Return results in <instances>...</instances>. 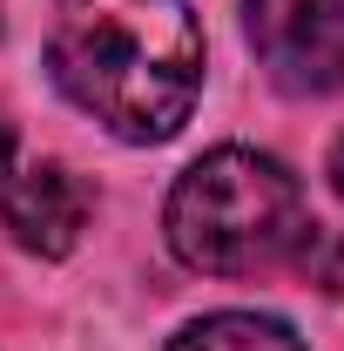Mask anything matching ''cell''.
I'll use <instances>...</instances> for the list:
<instances>
[{
    "label": "cell",
    "instance_id": "6da1fadb",
    "mask_svg": "<svg viewBox=\"0 0 344 351\" xmlns=\"http://www.w3.org/2000/svg\"><path fill=\"white\" fill-rule=\"evenodd\" d=\"M54 88L115 142H169L203 95V27L189 0H61L47 34Z\"/></svg>",
    "mask_w": 344,
    "mask_h": 351
},
{
    "label": "cell",
    "instance_id": "7a4b0ae2",
    "mask_svg": "<svg viewBox=\"0 0 344 351\" xmlns=\"http://www.w3.org/2000/svg\"><path fill=\"white\" fill-rule=\"evenodd\" d=\"M169 250L203 277H250L270 263L297 257L310 210H304L297 176L284 169L277 156L257 149H210L203 162L175 176L169 210Z\"/></svg>",
    "mask_w": 344,
    "mask_h": 351
},
{
    "label": "cell",
    "instance_id": "3957f363",
    "mask_svg": "<svg viewBox=\"0 0 344 351\" xmlns=\"http://www.w3.org/2000/svg\"><path fill=\"white\" fill-rule=\"evenodd\" d=\"M243 27L284 95L344 88V0H243Z\"/></svg>",
    "mask_w": 344,
    "mask_h": 351
},
{
    "label": "cell",
    "instance_id": "277c9868",
    "mask_svg": "<svg viewBox=\"0 0 344 351\" xmlns=\"http://www.w3.org/2000/svg\"><path fill=\"white\" fill-rule=\"evenodd\" d=\"M0 223L14 230L21 250L34 257H68L88 230V189L61 162H34V169L0 182Z\"/></svg>",
    "mask_w": 344,
    "mask_h": 351
},
{
    "label": "cell",
    "instance_id": "5b68a950",
    "mask_svg": "<svg viewBox=\"0 0 344 351\" xmlns=\"http://www.w3.org/2000/svg\"><path fill=\"white\" fill-rule=\"evenodd\" d=\"M169 351H304V338L284 317H263V311H216V317L182 324Z\"/></svg>",
    "mask_w": 344,
    "mask_h": 351
},
{
    "label": "cell",
    "instance_id": "8992f818",
    "mask_svg": "<svg viewBox=\"0 0 344 351\" xmlns=\"http://www.w3.org/2000/svg\"><path fill=\"white\" fill-rule=\"evenodd\" d=\"M297 263H304V277H310L324 298H344V230L310 223L304 243H297Z\"/></svg>",
    "mask_w": 344,
    "mask_h": 351
},
{
    "label": "cell",
    "instance_id": "52a82bcc",
    "mask_svg": "<svg viewBox=\"0 0 344 351\" xmlns=\"http://www.w3.org/2000/svg\"><path fill=\"white\" fill-rule=\"evenodd\" d=\"M7 162H14V129L0 122V182H7Z\"/></svg>",
    "mask_w": 344,
    "mask_h": 351
},
{
    "label": "cell",
    "instance_id": "ba28073f",
    "mask_svg": "<svg viewBox=\"0 0 344 351\" xmlns=\"http://www.w3.org/2000/svg\"><path fill=\"white\" fill-rule=\"evenodd\" d=\"M331 182H338V196H344V142H338V156H331Z\"/></svg>",
    "mask_w": 344,
    "mask_h": 351
}]
</instances>
